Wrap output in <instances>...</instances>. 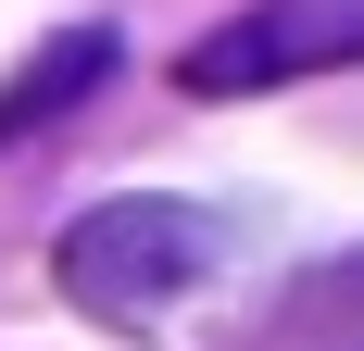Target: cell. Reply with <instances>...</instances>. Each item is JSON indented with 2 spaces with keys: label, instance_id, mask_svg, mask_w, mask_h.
<instances>
[{
  "label": "cell",
  "instance_id": "6da1fadb",
  "mask_svg": "<svg viewBox=\"0 0 364 351\" xmlns=\"http://www.w3.org/2000/svg\"><path fill=\"white\" fill-rule=\"evenodd\" d=\"M226 213L176 201V188H139V201H101V213H75L63 239H50V276H63L75 314H101L126 326V339H151V326H176L201 288L226 276Z\"/></svg>",
  "mask_w": 364,
  "mask_h": 351
},
{
  "label": "cell",
  "instance_id": "3957f363",
  "mask_svg": "<svg viewBox=\"0 0 364 351\" xmlns=\"http://www.w3.org/2000/svg\"><path fill=\"white\" fill-rule=\"evenodd\" d=\"M113 63V26H75V38H50L13 88H0V139H26L38 113H63V101H88V75Z\"/></svg>",
  "mask_w": 364,
  "mask_h": 351
},
{
  "label": "cell",
  "instance_id": "7a4b0ae2",
  "mask_svg": "<svg viewBox=\"0 0 364 351\" xmlns=\"http://www.w3.org/2000/svg\"><path fill=\"white\" fill-rule=\"evenodd\" d=\"M339 63H364V0H252L214 38H188L176 88L239 101V88H289V75H339Z\"/></svg>",
  "mask_w": 364,
  "mask_h": 351
}]
</instances>
